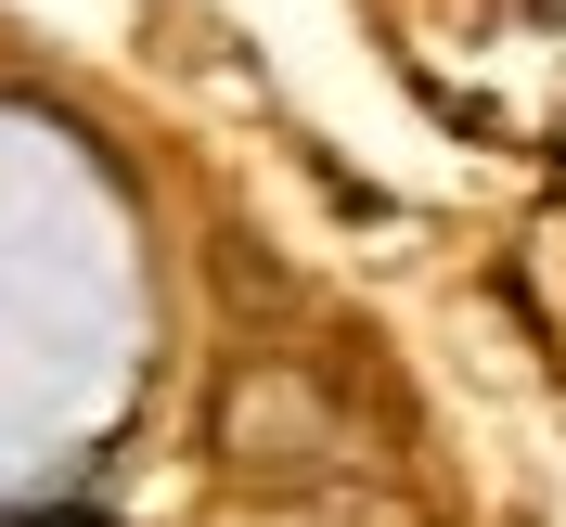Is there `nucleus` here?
Segmentation results:
<instances>
[{
    "instance_id": "obj_1",
    "label": "nucleus",
    "mask_w": 566,
    "mask_h": 527,
    "mask_svg": "<svg viewBox=\"0 0 566 527\" xmlns=\"http://www.w3.org/2000/svg\"><path fill=\"white\" fill-rule=\"evenodd\" d=\"M219 438L245 463H322L335 451V399H322L310 373H245V387L219 399Z\"/></svg>"
},
{
    "instance_id": "obj_2",
    "label": "nucleus",
    "mask_w": 566,
    "mask_h": 527,
    "mask_svg": "<svg viewBox=\"0 0 566 527\" xmlns=\"http://www.w3.org/2000/svg\"><path fill=\"white\" fill-rule=\"evenodd\" d=\"M0 527H116L104 502H27V515H0Z\"/></svg>"
}]
</instances>
